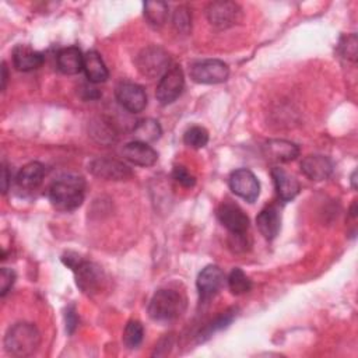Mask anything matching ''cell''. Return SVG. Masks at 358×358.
I'll use <instances>...</instances> for the list:
<instances>
[{"instance_id":"1","label":"cell","mask_w":358,"mask_h":358,"mask_svg":"<svg viewBox=\"0 0 358 358\" xmlns=\"http://www.w3.org/2000/svg\"><path fill=\"white\" fill-rule=\"evenodd\" d=\"M48 194L57 210L73 211L84 201L85 180L78 175H63L50 185Z\"/></svg>"},{"instance_id":"34","label":"cell","mask_w":358,"mask_h":358,"mask_svg":"<svg viewBox=\"0 0 358 358\" xmlns=\"http://www.w3.org/2000/svg\"><path fill=\"white\" fill-rule=\"evenodd\" d=\"M229 243V248L239 253V252H246L249 249V242L246 239V232L245 234H231V238L228 241Z\"/></svg>"},{"instance_id":"26","label":"cell","mask_w":358,"mask_h":358,"mask_svg":"<svg viewBox=\"0 0 358 358\" xmlns=\"http://www.w3.org/2000/svg\"><path fill=\"white\" fill-rule=\"evenodd\" d=\"M90 134L95 141L101 144H109L116 140V133L113 130V126L109 124V122H105L102 119L91 123Z\"/></svg>"},{"instance_id":"32","label":"cell","mask_w":358,"mask_h":358,"mask_svg":"<svg viewBox=\"0 0 358 358\" xmlns=\"http://www.w3.org/2000/svg\"><path fill=\"white\" fill-rule=\"evenodd\" d=\"M172 176H173V179H175L179 185H182V186H185V187H192V186H194V183H196V178H194L185 166H182V165H178V166L173 168Z\"/></svg>"},{"instance_id":"30","label":"cell","mask_w":358,"mask_h":358,"mask_svg":"<svg viewBox=\"0 0 358 358\" xmlns=\"http://www.w3.org/2000/svg\"><path fill=\"white\" fill-rule=\"evenodd\" d=\"M173 27L178 32L187 34L192 28V14L187 7L179 6L173 13Z\"/></svg>"},{"instance_id":"12","label":"cell","mask_w":358,"mask_h":358,"mask_svg":"<svg viewBox=\"0 0 358 358\" xmlns=\"http://www.w3.org/2000/svg\"><path fill=\"white\" fill-rule=\"evenodd\" d=\"M116 99L117 102L129 112L138 113L147 106V95L141 85L134 83H120L116 87Z\"/></svg>"},{"instance_id":"8","label":"cell","mask_w":358,"mask_h":358,"mask_svg":"<svg viewBox=\"0 0 358 358\" xmlns=\"http://www.w3.org/2000/svg\"><path fill=\"white\" fill-rule=\"evenodd\" d=\"M218 221L229 231V234H245L249 228V217L234 201H222L217 208Z\"/></svg>"},{"instance_id":"18","label":"cell","mask_w":358,"mask_h":358,"mask_svg":"<svg viewBox=\"0 0 358 358\" xmlns=\"http://www.w3.org/2000/svg\"><path fill=\"white\" fill-rule=\"evenodd\" d=\"M264 152L267 158L277 162H289L299 155V147L288 140L273 138L266 141Z\"/></svg>"},{"instance_id":"14","label":"cell","mask_w":358,"mask_h":358,"mask_svg":"<svg viewBox=\"0 0 358 358\" xmlns=\"http://www.w3.org/2000/svg\"><path fill=\"white\" fill-rule=\"evenodd\" d=\"M333 162L329 157L320 155V154H310L306 155L301 161V171L302 173L309 178L310 180H324L327 179L333 172Z\"/></svg>"},{"instance_id":"38","label":"cell","mask_w":358,"mask_h":358,"mask_svg":"<svg viewBox=\"0 0 358 358\" xmlns=\"http://www.w3.org/2000/svg\"><path fill=\"white\" fill-rule=\"evenodd\" d=\"M10 172H8V168L6 165H3V193H7L8 190V183H10Z\"/></svg>"},{"instance_id":"13","label":"cell","mask_w":358,"mask_h":358,"mask_svg":"<svg viewBox=\"0 0 358 358\" xmlns=\"http://www.w3.org/2000/svg\"><path fill=\"white\" fill-rule=\"evenodd\" d=\"M224 280H225V274L218 266H215V264L206 266L199 273L197 281H196L200 299L208 301L214 295H217L218 291L221 289V287L224 285Z\"/></svg>"},{"instance_id":"6","label":"cell","mask_w":358,"mask_h":358,"mask_svg":"<svg viewBox=\"0 0 358 358\" xmlns=\"http://www.w3.org/2000/svg\"><path fill=\"white\" fill-rule=\"evenodd\" d=\"M73 271L76 274V284L84 294L94 295L103 288L105 273L98 264L81 260Z\"/></svg>"},{"instance_id":"24","label":"cell","mask_w":358,"mask_h":358,"mask_svg":"<svg viewBox=\"0 0 358 358\" xmlns=\"http://www.w3.org/2000/svg\"><path fill=\"white\" fill-rule=\"evenodd\" d=\"M144 17L152 27H161L168 18V4L162 1H145Z\"/></svg>"},{"instance_id":"17","label":"cell","mask_w":358,"mask_h":358,"mask_svg":"<svg viewBox=\"0 0 358 358\" xmlns=\"http://www.w3.org/2000/svg\"><path fill=\"white\" fill-rule=\"evenodd\" d=\"M271 176L275 185L277 194L282 201H291L299 193L301 186L298 179L294 175L284 171L282 168L274 166L271 169Z\"/></svg>"},{"instance_id":"27","label":"cell","mask_w":358,"mask_h":358,"mask_svg":"<svg viewBox=\"0 0 358 358\" xmlns=\"http://www.w3.org/2000/svg\"><path fill=\"white\" fill-rule=\"evenodd\" d=\"M228 287L234 295H242L250 291L252 281L241 268L236 267L228 275Z\"/></svg>"},{"instance_id":"3","label":"cell","mask_w":358,"mask_h":358,"mask_svg":"<svg viewBox=\"0 0 358 358\" xmlns=\"http://www.w3.org/2000/svg\"><path fill=\"white\" fill-rule=\"evenodd\" d=\"M186 309V298L171 288L158 289L150 303L148 315L152 320L159 323H169L176 320Z\"/></svg>"},{"instance_id":"25","label":"cell","mask_w":358,"mask_h":358,"mask_svg":"<svg viewBox=\"0 0 358 358\" xmlns=\"http://www.w3.org/2000/svg\"><path fill=\"white\" fill-rule=\"evenodd\" d=\"M235 316H236V309H235V308H231V309L222 312L215 320L210 322L203 330H200V333H199V341H204V340H207L208 337H211V334L215 333L217 330H221V329L227 327V326L234 320Z\"/></svg>"},{"instance_id":"2","label":"cell","mask_w":358,"mask_h":358,"mask_svg":"<svg viewBox=\"0 0 358 358\" xmlns=\"http://www.w3.org/2000/svg\"><path fill=\"white\" fill-rule=\"evenodd\" d=\"M41 344V333L35 324L20 322L13 324L4 336L6 351L15 357H29Z\"/></svg>"},{"instance_id":"31","label":"cell","mask_w":358,"mask_h":358,"mask_svg":"<svg viewBox=\"0 0 358 358\" xmlns=\"http://www.w3.org/2000/svg\"><path fill=\"white\" fill-rule=\"evenodd\" d=\"M357 35L350 34L341 36L338 42V52L341 53L343 57L351 62H357Z\"/></svg>"},{"instance_id":"35","label":"cell","mask_w":358,"mask_h":358,"mask_svg":"<svg viewBox=\"0 0 358 358\" xmlns=\"http://www.w3.org/2000/svg\"><path fill=\"white\" fill-rule=\"evenodd\" d=\"M78 324V317H77V313L74 310V306H69L67 310H66V329H67V333H73L76 330Z\"/></svg>"},{"instance_id":"40","label":"cell","mask_w":358,"mask_h":358,"mask_svg":"<svg viewBox=\"0 0 358 358\" xmlns=\"http://www.w3.org/2000/svg\"><path fill=\"white\" fill-rule=\"evenodd\" d=\"M351 183H352V187L357 189V171H354L351 175Z\"/></svg>"},{"instance_id":"28","label":"cell","mask_w":358,"mask_h":358,"mask_svg":"<svg viewBox=\"0 0 358 358\" xmlns=\"http://www.w3.org/2000/svg\"><path fill=\"white\" fill-rule=\"evenodd\" d=\"M144 337V327L138 320H129L123 331V343L127 348H137Z\"/></svg>"},{"instance_id":"20","label":"cell","mask_w":358,"mask_h":358,"mask_svg":"<svg viewBox=\"0 0 358 358\" xmlns=\"http://www.w3.org/2000/svg\"><path fill=\"white\" fill-rule=\"evenodd\" d=\"M56 62H57V69L63 74L73 76L83 70L84 55L77 46H67L59 50Z\"/></svg>"},{"instance_id":"16","label":"cell","mask_w":358,"mask_h":358,"mask_svg":"<svg viewBox=\"0 0 358 358\" xmlns=\"http://www.w3.org/2000/svg\"><path fill=\"white\" fill-rule=\"evenodd\" d=\"M256 225L264 239L273 241L281 228V214L275 206L264 207L256 217Z\"/></svg>"},{"instance_id":"9","label":"cell","mask_w":358,"mask_h":358,"mask_svg":"<svg viewBox=\"0 0 358 358\" xmlns=\"http://www.w3.org/2000/svg\"><path fill=\"white\" fill-rule=\"evenodd\" d=\"M231 190L243 200L253 203L260 193V183L255 173L246 168L236 169L229 176Z\"/></svg>"},{"instance_id":"22","label":"cell","mask_w":358,"mask_h":358,"mask_svg":"<svg viewBox=\"0 0 358 358\" xmlns=\"http://www.w3.org/2000/svg\"><path fill=\"white\" fill-rule=\"evenodd\" d=\"M83 70H84L87 78L90 80V83H92V84L103 83L109 77L108 69H106L101 55L95 50H90L84 55Z\"/></svg>"},{"instance_id":"39","label":"cell","mask_w":358,"mask_h":358,"mask_svg":"<svg viewBox=\"0 0 358 358\" xmlns=\"http://www.w3.org/2000/svg\"><path fill=\"white\" fill-rule=\"evenodd\" d=\"M6 84H7V67H6V63H1V90L3 91L6 88Z\"/></svg>"},{"instance_id":"5","label":"cell","mask_w":358,"mask_h":358,"mask_svg":"<svg viewBox=\"0 0 358 358\" xmlns=\"http://www.w3.org/2000/svg\"><path fill=\"white\" fill-rule=\"evenodd\" d=\"M190 77L199 84H220L229 76L228 64L218 59H206L190 66Z\"/></svg>"},{"instance_id":"37","label":"cell","mask_w":358,"mask_h":358,"mask_svg":"<svg viewBox=\"0 0 358 358\" xmlns=\"http://www.w3.org/2000/svg\"><path fill=\"white\" fill-rule=\"evenodd\" d=\"M83 91H84V94H83V96H84V99H95V98H98L101 94H99V91L95 88V87H92V85H83Z\"/></svg>"},{"instance_id":"11","label":"cell","mask_w":358,"mask_h":358,"mask_svg":"<svg viewBox=\"0 0 358 358\" xmlns=\"http://www.w3.org/2000/svg\"><path fill=\"white\" fill-rule=\"evenodd\" d=\"M88 171L101 179L105 180H126L133 172L123 162L113 158H96L88 164Z\"/></svg>"},{"instance_id":"33","label":"cell","mask_w":358,"mask_h":358,"mask_svg":"<svg viewBox=\"0 0 358 358\" xmlns=\"http://www.w3.org/2000/svg\"><path fill=\"white\" fill-rule=\"evenodd\" d=\"M14 281H15V273L8 267H3L0 270V295L1 296H4L10 291Z\"/></svg>"},{"instance_id":"29","label":"cell","mask_w":358,"mask_h":358,"mask_svg":"<svg viewBox=\"0 0 358 358\" xmlns=\"http://www.w3.org/2000/svg\"><path fill=\"white\" fill-rule=\"evenodd\" d=\"M183 141L192 148H203L208 143V131L201 126H192L185 131Z\"/></svg>"},{"instance_id":"7","label":"cell","mask_w":358,"mask_h":358,"mask_svg":"<svg viewBox=\"0 0 358 358\" xmlns=\"http://www.w3.org/2000/svg\"><path fill=\"white\" fill-rule=\"evenodd\" d=\"M185 87L183 73L179 66H172L159 80L155 96L161 105H169L178 99Z\"/></svg>"},{"instance_id":"4","label":"cell","mask_w":358,"mask_h":358,"mask_svg":"<svg viewBox=\"0 0 358 358\" xmlns=\"http://www.w3.org/2000/svg\"><path fill=\"white\" fill-rule=\"evenodd\" d=\"M171 57L169 55L159 46H148L144 48L136 57V66L138 71L148 77H162L171 67Z\"/></svg>"},{"instance_id":"36","label":"cell","mask_w":358,"mask_h":358,"mask_svg":"<svg viewBox=\"0 0 358 358\" xmlns=\"http://www.w3.org/2000/svg\"><path fill=\"white\" fill-rule=\"evenodd\" d=\"M81 260H83V259H81L77 253H73V252H67V253H64V255L62 256V262H63L67 267H70L71 270H74V268L80 264Z\"/></svg>"},{"instance_id":"21","label":"cell","mask_w":358,"mask_h":358,"mask_svg":"<svg viewBox=\"0 0 358 358\" xmlns=\"http://www.w3.org/2000/svg\"><path fill=\"white\" fill-rule=\"evenodd\" d=\"M45 166L41 162H29L20 169L15 183L22 190H35L43 180Z\"/></svg>"},{"instance_id":"10","label":"cell","mask_w":358,"mask_h":358,"mask_svg":"<svg viewBox=\"0 0 358 358\" xmlns=\"http://www.w3.org/2000/svg\"><path fill=\"white\" fill-rule=\"evenodd\" d=\"M207 18L213 27L225 29L239 21L241 7L234 1H214L207 7Z\"/></svg>"},{"instance_id":"19","label":"cell","mask_w":358,"mask_h":358,"mask_svg":"<svg viewBox=\"0 0 358 358\" xmlns=\"http://www.w3.org/2000/svg\"><path fill=\"white\" fill-rule=\"evenodd\" d=\"M45 62V56L25 45H18L13 50L14 67L20 71H32L39 69Z\"/></svg>"},{"instance_id":"23","label":"cell","mask_w":358,"mask_h":358,"mask_svg":"<svg viewBox=\"0 0 358 358\" xmlns=\"http://www.w3.org/2000/svg\"><path fill=\"white\" fill-rule=\"evenodd\" d=\"M161 133H162L161 126L154 119H143V120L137 122V124L134 126V130H133L134 140L145 143V144L158 140Z\"/></svg>"},{"instance_id":"15","label":"cell","mask_w":358,"mask_h":358,"mask_svg":"<svg viewBox=\"0 0 358 358\" xmlns=\"http://www.w3.org/2000/svg\"><path fill=\"white\" fill-rule=\"evenodd\" d=\"M122 154L127 161L138 166H151L158 159V154L151 145L141 141H136V140L131 143H127L123 147Z\"/></svg>"}]
</instances>
